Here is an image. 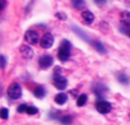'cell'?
<instances>
[{
  "label": "cell",
  "mask_w": 130,
  "mask_h": 125,
  "mask_svg": "<svg viewBox=\"0 0 130 125\" xmlns=\"http://www.w3.org/2000/svg\"><path fill=\"white\" fill-rule=\"evenodd\" d=\"M86 102H87V95H80L79 97H78V100H77V106H84L86 105Z\"/></svg>",
  "instance_id": "2e32d148"
},
{
  "label": "cell",
  "mask_w": 130,
  "mask_h": 125,
  "mask_svg": "<svg viewBox=\"0 0 130 125\" xmlns=\"http://www.w3.org/2000/svg\"><path fill=\"white\" fill-rule=\"evenodd\" d=\"M94 3L98 4V5H103V4L106 3V0H94Z\"/></svg>",
  "instance_id": "d4e9b609"
},
{
  "label": "cell",
  "mask_w": 130,
  "mask_h": 125,
  "mask_svg": "<svg viewBox=\"0 0 130 125\" xmlns=\"http://www.w3.org/2000/svg\"><path fill=\"white\" fill-rule=\"evenodd\" d=\"M82 19H83V22H84L86 24H91V23H93V21H94V15H93V13H91L89 10H84V12L82 13Z\"/></svg>",
  "instance_id": "ba28073f"
},
{
  "label": "cell",
  "mask_w": 130,
  "mask_h": 125,
  "mask_svg": "<svg viewBox=\"0 0 130 125\" xmlns=\"http://www.w3.org/2000/svg\"><path fill=\"white\" fill-rule=\"evenodd\" d=\"M119 81H120V82H122V83H125V84H127V83H129L125 75H119Z\"/></svg>",
  "instance_id": "7402d4cb"
},
{
  "label": "cell",
  "mask_w": 130,
  "mask_h": 125,
  "mask_svg": "<svg viewBox=\"0 0 130 125\" xmlns=\"http://www.w3.org/2000/svg\"><path fill=\"white\" fill-rule=\"evenodd\" d=\"M54 86L57 89H65V87L68 86V81H67V78H64L61 75H56L54 78Z\"/></svg>",
  "instance_id": "8992f818"
},
{
  "label": "cell",
  "mask_w": 130,
  "mask_h": 125,
  "mask_svg": "<svg viewBox=\"0 0 130 125\" xmlns=\"http://www.w3.org/2000/svg\"><path fill=\"white\" fill-rule=\"evenodd\" d=\"M60 121L62 122V124H65V125H68V124H70L72 122V116H62L61 119H60Z\"/></svg>",
  "instance_id": "d6986e66"
},
{
  "label": "cell",
  "mask_w": 130,
  "mask_h": 125,
  "mask_svg": "<svg viewBox=\"0 0 130 125\" xmlns=\"http://www.w3.org/2000/svg\"><path fill=\"white\" fill-rule=\"evenodd\" d=\"M70 49H72V46H70V42L69 41L64 40L61 42V45L59 47V51H57V56H59V59L61 61H67L69 59V56H70Z\"/></svg>",
  "instance_id": "6da1fadb"
},
{
  "label": "cell",
  "mask_w": 130,
  "mask_h": 125,
  "mask_svg": "<svg viewBox=\"0 0 130 125\" xmlns=\"http://www.w3.org/2000/svg\"><path fill=\"white\" fill-rule=\"evenodd\" d=\"M5 65H7V60H5V57H4L3 55H0V68L4 69Z\"/></svg>",
  "instance_id": "ffe728a7"
},
{
  "label": "cell",
  "mask_w": 130,
  "mask_h": 125,
  "mask_svg": "<svg viewBox=\"0 0 130 125\" xmlns=\"http://www.w3.org/2000/svg\"><path fill=\"white\" fill-rule=\"evenodd\" d=\"M92 45L94 46V49H96L98 52H102V54H105V52H106V49H105V46H103L101 42H98V41H93V42H92Z\"/></svg>",
  "instance_id": "9a60e30c"
},
{
  "label": "cell",
  "mask_w": 130,
  "mask_h": 125,
  "mask_svg": "<svg viewBox=\"0 0 130 125\" xmlns=\"http://www.w3.org/2000/svg\"><path fill=\"white\" fill-rule=\"evenodd\" d=\"M94 93L98 96V97H103V95H105V92H106V87L103 86V84H97V86H94Z\"/></svg>",
  "instance_id": "8fae6325"
},
{
  "label": "cell",
  "mask_w": 130,
  "mask_h": 125,
  "mask_svg": "<svg viewBox=\"0 0 130 125\" xmlns=\"http://www.w3.org/2000/svg\"><path fill=\"white\" fill-rule=\"evenodd\" d=\"M40 45L43 49H50L54 45V36L51 33H45L42 36V38L40 40Z\"/></svg>",
  "instance_id": "5b68a950"
},
{
  "label": "cell",
  "mask_w": 130,
  "mask_h": 125,
  "mask_svg": "<svg viewBox=\"0 0 130 125\" xmlns=\"http://www.w3.org/2000/svg\"><path fill=\"white\" fill-rule=\"evenodd\" d=\"M129 36H130V29H129Z\"/></svg>",
  "instance_id": "4316f807"
},
{
  "label": "cell",
  "mask_w": 130,
  "mask_h": 125,
  "mask_svg": "<svg viewBox=\"0 0 130 125\" xmlns=\"http://www.w3.org/2000/svg\"><path fill=\"white\" fill-rule=\"evenodd\" d=\"M52 57L50 56V55H43V56H41L40 57V60H38V64H40V67L41 68H43V69H46V68H48L51 64H52Z\"/></svg>",
  "instance_id": "52a82bcc"
},
{
  "label": "cell",
  "mask_w": 130,
  "mask_h": 125,
  "mask_svg": "<svg viewBox=\"0 0 130 125\" xmlns=\"http://www.w3.org/2000/svg\"><path fill=\"white\" fill-rule=\"evenodd\" d=\"M56 17H57L59 19H62V21L67 19V15H65L64 13H56Z\"/></svg>",
  "instance_id": "cb8c5ba5"
},
{
  "label": "cell",
  "mask_w": 130,
  "mask_h": 125,
  "mask_svg": "<svg viewBox=\"0 0 130 125\" xmlns=\"http://www.w3.org/2000/svg\"><path fill=\"white\" fill-rule=\"evenodd\" d=\"M67 101H68V96L65 95V93H62V92H60V93L56 95V97H55V102H56L57 105H64Z\"/></svg>",
  "instance_id": "30bf717a"
},
{
  "label": "cell",
  "mask_w": 130,
  "mask_h": 125,
  "mask_svg": "<svg viewBox=\"0 0 130 125\" xmlns=\"http://www.w3.org/2000/svg\"><path fill=\"white\" fill-rule=\"evenodd\" d=\"M96 108H97V111L101 112V114H108V112L111 111L112 106H111L110 102L103 101V100H100V101L96 103Z\"/></svg>",
  "instance_id": "3957f363"
},
{
  "label": "cell",
  "mask_w": 130,
  "mask_h": 125,
  "mask_svg": "<svg viewBox=\"0 0 130 125\" xmlns=\"http://www.w3.org/2000/svg\"><path fill=\"white\" fill-rule=\"evenodd\" d=\"M26 110H27V105L23 103V105H19V106H18V112H19V114L26 112Z\"/></svg>",
  "instance_id": "44dd1931"
},
{
  "label": "cell",
  "mask_w": 130,
  "mask_h": 125,
  "mask_svg": "<svg viewBox=\"0 0 130 125\" xmlns=\"http://www.w3.org/2000/svg\"><path fill=\"white\" fill-rule=\"evenodd\" d=\"M9 116V112H8V108L5 107H2L0 108V119H3V120H7Z\"/></svg>",
  "instance_id": "e0dca14e"
},
{
  "label": "cell",
  "mask_w": 130,
  "mask_h": 125,
  "mask_svg": "<svg viewBox=\"0 0 130 125\" xmlns=\"http://www.w3.org/2000/svg\"><path fill=\"white\" fill-rule=\"evenodd\" d=\"M121 22L124 23V26H127L130 24V13L129 12H122L121 13Z\"/></svg>",
  "instance_id": "7c38bea8"
},
{
  "label": "cell",
  "mask_w": 130,
  "mask_h": 125,
  "mask_svg": "<svg viewBox=\"0 0 130 125\" xmlns=\"http://www.w3.org/2000/svg\"><path fill=\"white\" fill-rule=\"evenodd\" d=\"M33 93H35V96H36L37 98H42L46 92H45V88H43V87H36L35 91H33Z\"/></svg>",
  "instance_id": "4fadbf2b"
},
{
  "label": "cell",
  "mask_w": 130,
  "mask_h": 125,
  "mask_svg": "<svg viewBox=\"0 0 130 125\" xmlns=\"http://www.w3.org/2000/svg\"><path fill=\"white\" fill-rule=\"evenodd\" d=\"M26 112L29 114V115H36V114L38 112V110H37V107H35V106H27Z\"/></svg>",
  "instance_id": "ac0fdd59"
},
{
  "label": "cell",
  "mask_w": 130,
  "mask_h": 125,
  "mask_svg": "<svg viewBox=\"0 0 130 125\" xmlns=\"http://www.w3.org/2000/svg\"><path fill=\"white\" fill-rule=\"evenodd\" d=\"M5 7H7V2L5 0H0V12H2Z\"/></svg>",
  "instance_id": "603a6c76"
},
{
  "label": "cell",
  "mask_w": 130,
  "mask_h": 125,
  "mask_svg": "<svg viewBox=\"0 0 130 125\" xmlns=\"http://www.w3.org/2000/svg\"><path fill=\"white\" fill-rule=\"evenodd\" d=\"M24 40H26L29 45H36V43L38 42L40 37H38V33H37L36 31L29 29V31L26 32V35H24Z\"/></svg>",
  "instance_id": "277c9868"
},
{
  "label": "cell",
  "mask_w": 130,
  "mask_h": 125,
  "mask_svg": "<svg viewBox=\"0 0 130 125\" xmlns=\"http://www.w3.org/2000/svg\"><path fill=\"white\" fill-rule=\"evenodd\" d=\"M21 54L26 57V59H31L32 56H33V51H32V49L29 47V46H21Z\"/></svg>",
  "instance_id": "9c48e42d"
},
{
  "label": "cell",
  "mask_w": 130,
  "mask_h": 125,
  "mask_svg": "<svg viewBox=\"0 0 130 125\" xmlns=\"http://www.w3.org/2000/svg\"><path fill=\"white\" fill-rule=\"evenodd\" d=\"M22 96V88L18 83H12L8 88V97L10 100H17Z\"/></svg>",
  "instance_id": "7a4b0ae2"
},
{
  "label": "cell",
  "mask_w": 130,
  "mask_h": 125,
  "mask_svg": "<svg viewBox=\"0 0 130 125\" xmlns=\"http://www.w3.org/2000/svg\"><path fill=\"white\" fill-rule=\"evenodd\" d=\"M60 73H61V69H60V68H55V77L59 75Z\"/></svg>",
  "instance_id": "484cf974"
},
{
  "label": "cell",
  "mask_w": 130,
  "mask_h": 125,
  "mask_svg": "<svg viewBox=\"0 0 130 125\" xmlns=\"http://www.w3.org/2000/svg\"><path fill=\"white\" fill-rule=\"evenodd\" d=\"M72 4L75 9H83L86 7V3L84 0H72Z\"/></svg>",
  "instance_id": "5bb4252c"
}]
</instances>
